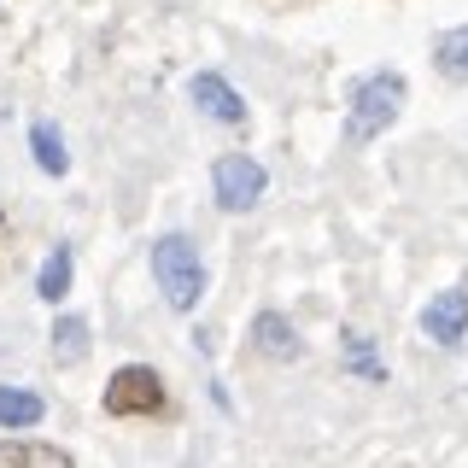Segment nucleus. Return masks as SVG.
<instances>
[{
  "mask_svg": "<svg viewBox=\"0 0 468 468\" xmlns=\"http://www.w3.org/2000/svg\"><path fill=\"white\" fill-rule=\"evenodd\" d=\"M53 357H58V363H82V357H88V322H82V316H58V328H53Z\"/></svg>",
  "mask_w": 468,
  "mask_h": 468,
  "instance_id": "ddd939ff",
  "label": "nucleus"
},
{
  "mask_svg": "<svg viewBox=\"0 0 468 468\" xmlns=\"http://www.w3.org/2000/svg\"><path fill=\"white\" fill-rule=\"evenodd\" d=\"M433 65L445 70L451 82H468V24H457V29H445V36L433 41Z\"/></svg>",
  "mask_w": 468,
  "mask_h": 468,
  "instance_id": "f8f14e48",
  "label": "nucleus"
},
{
  "mask_svg": "<svg viewBox=\"0 0 468 468\" xmlns=\"http://www.w3.org/2000/svg\"><path fill=\"white\" fill-rule=\"evenodd\" d=\"M187 100H194V106L211 117V123H246V100L234 94V82L229 77H217V70H199L194 82H187Z\"/></svg>",
  "mask_w": 468,
  "mask_h": 468,
  "instance_id": "423d86ee",
  "label": "nucleus"
},
{
  "mask_svg": "<svg viewBox=\"0 0 468 468\" xmlns=\"http://www.w3.org/2000/svg\"><path fill=\"white\" fill-rule=\"evenodd\" d=\"M153 282H158L170 311H194L205 299V263H199V246L187 240V234L153 240Z\"/></svg>",
  "mask_w": 468,
  "mask_h": 468,
  "instance_id": "f03ea898",
  "label": "nucleus"
},
{
  "mask_svg": "<svg viewBox=\"0 0 468 468\" xmlns=\"http://www.w3.org/2000/svg\"><path fill=\"white\" fill-rule=\"evenodd\" d=\"M404 94H410V82L399 77V70H369V77L351 88L346 141H351V146H363V141L387 135V129L399 123V112H404Z\"/></svg>",
  "mask_w": 468,
  "mask_h": 468,
  "instance_id": "f257e3e1",
  "label": "nucleus"
},
{
  "mask_svg": "<svg viewBox=\"0 0 468 468\" xmlns=\"http://www.w3.org/2000/svg\"><path fill=\"white\" fill-rule=\"evenodd\" d=\"M41 416H48L41 392H29V387H0V428H36Z\"/></svg>",
  "mask_w": 468,
  "mask_h": 468,
  "instance_id": "9d476101",
  "label": "nucleus"
},
{
  "mask_svg": "<svg viewBox=\"0 0 468 468\" xmlns=\"http://www.w3.org/2000/svg\"><path fill=\"white\" fill-rule=\"evenodd\" d=\"M0 468H77L70 451L41 445V439H0Z\"/></svg>",
  "mask_w": 468,
  "mask_h": 468,
  "instance_id": "6e6552de",
  "label": "nucleus"
},
{
  "mask_svg": "<svg viewBox=\"0 0 468 468\" xmlns=\"http://www.w3.org/2000/svg\"><path fill=\"white\" fill-rule=\"evenodd\" d=\"M29 153H36V165L48 176H65L70 170V153H65V135H58L53 123H29Z\"/></svg>",
  "mask_w": 468,
  "mask_h": 468,
  "instance_id": "9b49d317",
  "label": "nucleus"
},
{
  "mask_svg": "<svg viewBox=\"0 0 468 468\" xmlns=\"http://www.w3.org/2000/svg\"><path fill=\"white\" fill-rule=\"evenodd\" d=\"M263 187H270V170H263L252 153H223L211 165V194H217L223 211H252L263 199Z\"/></svg>",
  "mask_w": 468,
  "mask_h": 468,
  "instance_id": "20e7f679",
  "label": "nucleus"
},
{
  "mask_svg": "<svg viewBox=\"0 0 468 468\" xmlns=\"http://www.w3.org/2000/svg\"><path fill=\"white\" fill-rule=\"evenodd\" d=\"M158 410H165V375L153 363H123L106 380V416L135 421V416H158Z\"/></svg>",
  "mask_w": 468,
  "mask_h": 468,
  "instance_id": "7ed1b4c3",
  "label": "nucleus"
},
{
  "mask_svg": "<svg viewBox=\"0 0 468 468\" xmlns=\"http://www.w3.org/2000/svg\"><path fill=\"white\" fill-rule=\"evenodd\" d=\"M252 340H258V351L270 363H299L304 357V340H299V328L282 316V311H258V322H252Z\"/></svg>",
  "mask_w": 468,
  "mask_h": 468,
  "instance_id": "0eeeda50",
  "label": "nucleus"
},
{
  "mask_svg": "<svg viewBox=\"0 0 468 468\" xmlns=\"http://www.w3.org/2000/svg\"><path fill=\"white\" fill-rule=\"evenodd\" d=\"M70 275H77V252L58 240L53 252H48V263H41V275H36V292H41L48 304H58V299L70 292Z\"/></svg>",
  "mask_w": 468,
  "mask_h": 468,
  "instance_id": "1a4fd4ad",
  "label": "nucleus"
},
{
  "mask_svg": "<svg viewBox=\"0 0 468 468\" xmlns=\"http://www.w3.org/2000/svg\"><path fill=\"white\" fill-rule=\"evenodd\" d=\"M421 334L439 346H463L468 334V287H445L428 299V311H421Z\"/></svg>",
  "mask_w": 468,
  "mask_h": 468,
  "instance_id": "39448f33",
  "label": "nucleus"
}]
</instances>
